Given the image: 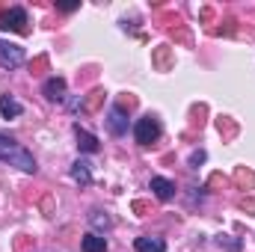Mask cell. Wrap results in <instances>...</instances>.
Listing matches in <instances>:
<instances>
[{
    "mask_svg": "<svg viewBox=\"0 0 255 252\" xmlns=\"http://www.w3.org/2000/svg\"><path fill=\"white\" fill-rule=\"evenodd\" d=\"M42 95H45L51 104L65 101V80H63V77H48V80L42 83Z\"/></svg>",
    "mask_w": 255,
    "mask_h": 252,
    "instance_id": "cell-6",
    "label": "cell"
},
{
    "mask_svg": "<svg viewBox=\"0 0 255 252\" xmlns=\"http://www.w3.org/2000/svg\"><path fill=\"white\" fill-rule=\"evenodd\" d=\"M80 250L83 252H107V238L98 235V232H89V235H83Z\"/></svg>",
    "mask_w": 255,
    "mask_h": 252,
    "instance_id": "cell-11",
    "label": "cell"
},
{
    "mask_svg": "<svg viewBox=\"0 0 255 252\" xmlns=\"http://www.w3.org/2000/svg\"><path fill=\"white\" fill-rule=\"evenodd\" d=\"M0 160L9 163V166H18L21 172H36L39 169L36 166V157L24 145H18L12 136H6V133H0Z\"/></svg>",
    "mask_w": 255,
    "mask_h": 252,
    "instance_id": "cell-1",
    "label": "cell"
},
{
    "mask_svg": "<svg viewBox=\"0 0 255 252\" xmlns=\"http://www.w3.org/2000/svg\"><path fill=\"white\" fill-rule=\"evenodd\" d=\"M74 136H77V148L80 151H98V136L95 133H89V130H83L80 125H74Z\"/></svg>",
    "mask_w": 255,
    "mask_h": 252,
    "instance_id": "cell-9",
    "label": "cell"
},
{
    "mask_svg": "<svg viewBox=\"0 0 255 252\" xmlns=\"http://www.w3.org/2000/svg\"><path fill=\"white\" fill-rule=\"evenodd\" d=\"M151 193H154L160 202H169V199L175 196V184H172L169 178H160V175H157V178H151Z\"/></svg>",
    "mask_w": 255,
    "mask_h": 252,
    "instance_id": "cell-10",
    "label": "cell"
},
{
    "mask_svg": "<svg viewBox=\"0 0 255 252\" xmlns=\"http://www.w3.org/2000/svg\"><path fill=\"white\" fill-rule=\"evenodd\" d=\"M202 160H205V151H193V154H190V163H193V166H199Z\"/></svg>",
    "mask_w": 255,
    "mask_h": 252,
    "instance_id": "cell-14",
    "label": "cell"
},
{
    "mask_svg": "<svg viewBox=\"0 0 255 252\" xmlns=\"http://www.w3.org/2000/svg\"><path fill=\"white\" fill-rule=\"evenodd\" d=\"M71 178H74L80 187H89V184H92V169H89V163H86V160H74V163H71Z\"/></svg>",
    "mask_w": 255,
    "mask_h": 252,
    "instance_id": "cell-12",
    "label": "cell"
},
{
    "mask_svg": "<svg viewBox=\"0 0 255 252\" xmlns=\"http://www.w3.org/2000/svg\"><path fill=\"white\" fill-rule=\"evenodd\" d=\"M24 60H27V54L21 45L0 39V68H18V65H24Z\"/></svg>",
    "mask_w": 255,
    "mask_h": 252,
    "instance_id": "cell-3",
    "label": "cell"
},
{
    "mask_svg": "<svg viewBox=\"0 0 255 252\" xmlns=\"http://www.w3.org/2000/svg\"><path fill=\"white\" fill-rule=\"evenodd\" d=\"M0 30H9V33H27V12L21 6H12L0 15Z\"/></svg>",
    "mask_w": 255,
    "mask_h": 252,
    "instance_id": "cell-4",
    "label": "cell"
},
{
    "mask_svg": "<svg viewBox=\"0 0 255 252\" xmlns=\"http://www.w3.org/2000/svg\"><path fill=\"white\" fill-rule=\"evenodd\" d=\"M136 252H166V241L163 238H151V235H142L133 241Z\"/></svg>",
    "mask_w": 255,
    "mask_h": 252,
    "instance_id": "cell-8",
    "label": "cell"
},
{
    "mask_svg": "<svg viewBox=\"0 0 255 252\" xmlns=\"http://www.w3.org/2000/svg\"><path fill=\"white\" fill-rule=\"evenodd\" d=\"M107 127H110L113 136H125L128 133V116L119 104H113V107L107 110Z\"/></svg>",
    "mask_w": 255,
    "mask_h": 252,
    "instance_id": "cell-5",
    "label": "cell"
},
{
    "mask_svg": "<svg viewBox=\"0 0 255 252\" xmlns=\"http://www.w3.org/2000/svg\"><path fill=\"white\" fill-rule=\"evenodd\" d=\"M24 113V104L15 95H0V116L3 119H18Z\"/></svg>",
    "mask_w": 255,
    "mask_h": 252,
    "instance_id": "cell-7",
    "label": "cell"
},
{
    "mask_svg": "<svg viewBox=\"0 0 255 252\" xmlns=\"http://www.w3.org/2000/svg\"><path fill=\"white\" fill-rule=\"evenodd\" d=\"M89 223H92L98 232H107V229H113V220H110L104 211H92V214H89Z\"/></svg>",
    "mask_w": 255,
    "mask_h": 252,
    "instance_id": "cell-13",
    "label": "cell"
},
{
    "mask_svg": "<svg viewBox=\"0 0 255 252\" xmlns=\"http://www.w3.org/2000/svg\"><path fill=\"white\" fill-rule=\"evenodd\" d=\"M157 136H160V122L154 119V116H142V119H136V125H133V139H136V145H151V142H157Z\"/></svg>",
    "mask_w": 255,
    "mask_h": 252,
    "instance_id": "cell-2",
    "label": "cell"
}]
</instances>
